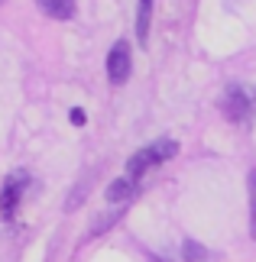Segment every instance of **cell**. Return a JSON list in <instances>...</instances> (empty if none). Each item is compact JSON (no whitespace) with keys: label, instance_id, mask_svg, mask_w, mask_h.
<instances>
[{"label":"cell","instance_id":"5","mask_svg":"<svg viewBox=\"0 0 256 262\" xmlns=\"http://www.w3.org/2000/svg\"><path fill=\"white\" fill-rule=\"evenodd\" d=\"M136 188H140V181H133V178H127V175H124V178L110 181L104 194H107L110 204H124V201H130L133 194H136Z\"/></svg>","mask_w":256,"mask_h":262},{"label":"cell","instance_id":"7","mask_svg":"<svg viewBox=\"0 0 256 262\" xmlns=\"http://www.w3.org/2000/svg\"><path fill=\"white\" fill-rule=\"evenodd\" d=\"M149 19H152V0H140V7H136V39H140V46L149 42Z\"/></svg>","mask_w":256,"mask_h":262},{"label":"cell","instance_id":"1","mask_svg":"<svg viewBox=\"0 0 256 262\" xmlns=\"http://www.w3.org/2000/svg\"><path fill=\"white\" fill-rule=\"evenodd\" d=\"M175 152H179V143H175V139H156V143L143 146L140 152H133V156L127 159V178L140 181L143 175L149 172V168L162 165L166 159H172Z\"/></svg>","mask_w":256,"mask_h":262},{"label":"cell","instance_id":"8","mask_svg":"<svg viewBox=\"0 0 256 262\" xmlns=\"http://www.w3.org/2000/svg\"><path fill=\"white\" fill-rule=\"evenodd\" d=\"M182 256H185V262H204L208 259V249H201L194 239H188V243L182 246Z\"/></svg>","mask_w":256,"mask_h":262},{"label":"cell","instance_id":"9","mask_svg":"<svg viewBox=\"0 0 256 262\" xmlns=\"http://www.w3.org/2000/svg\"><path fill=\"white\" fill-rule=\"evenodd\" d=\"M250 236L256 239V172H250Z\"/></svg>","mask_w":256,"mask_h":262},{"label":"cell","instance_id":"11","mask_svg":"<svg viewBox=\"0 0 256 262\" xmlns=\"http://www.w3.org/2000/svg\"><path fill=\"white\" fill-rule=\"evenodd\" d=\"M68 117H71V123H75V126H81V123H85V110H81V107H75Z\"/></svg>","mask_w":256,"mask_h":262},{"label":"cell","instance_id":"2","mask_svg":"<svg viewBox=\"0 0 256 262\" xmlns=\"http://www.w3.org/2000/svg\"><path fill=\"white\" fill-rule=\"evenodd\" d=\"M221 110L233 123H250L256 117V94L243 84H227V91L221 97Z\"/></svg>","mask_w":256,"mask_h":262},{"label":"cell","instance_id":"6","mask_svg":"<svg viewBox=\"0 0 256 262\" xmlns=\"http://www.w3.org/2000/svg\"><path fill=\"white\" fill-rule=\"evenodd\" d=\"M36 4L52 19H71L75 16V0H36Z\"/></svg>","mask_w":256,"mask_h":262},{"label":"cell","instance_id":"4","mask_svg":"<svg viewBox=\"0 0 256 262\" xmlns=\"http://www.w3.org/2000/svg\"><path fill=\"white\" fill-rule=\"evenodd\" d=\"M130 72H133V55H130V46L120 39L107 52V78H110V84H124Z\"/></svg>","mask_w":256,"mask_h":262},{"label":"cell","instance_id":"3","mask_svg":"<svg viewBox=\"0 0 256 262\" xmlns=\"http://www.w3.org/2000/svg\"><path fill=\"white\" fill-rule=\"evenodd\" d=\"M29 188V175L26 172H13L7 175L4 181V191H0V217H13L16 207H19V198H23V191Z\"/></svg>","mask_w":256,"mask_h":262},{"label":"cell","instance_id":"10","mask_svg":"<svg viewBox=\"0 0 256 262\" xmlns=\"http://www.w3.org/2000/svg\"><path fill=\"white\" fill-rule=\"evenodd\" d=\"M120 214H124V210H114V214H104V217H101V220H97V224H94V227H91V236H97V233H104V230H107L110 224H117V217H120Z\"/></svg>","mask_w":256,"mask_h":262},{"label":"cell","instance_id":"12","mask_svg":"<svg viewBox=\"0 0 256 262\" xmlns=\"http://www.w3.org/2000/svg\"><path fill=\"white\" fill-rule=\"evenodd\" d=\"M156 262H166V259H156Z\"/></svg>","mask_w":256,"mask_h":262}]
</instances>
